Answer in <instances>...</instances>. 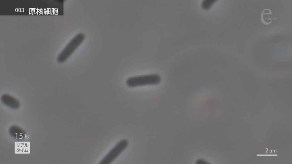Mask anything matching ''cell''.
<instances>
[{
	"label": "cell",
	"instance_id": "1",
	"mask_svg": "<svg viewBox=\"0 0 292 164\" xmlns=\"http://www.w3.org/2000/svg\"><path fill=\"white\" fill-rule=\"evenodd\" d=\"M161 79L157 74H151L133 77L128 78L126 81L127 85L134 87L147 85H156L159 83Z\"/></svg>",
	"mask_w": 292,
	"mask_h": 164
},
{
	"label": "cell",
	"instance_id": "2",
	"mask_svg": "<svg viewBox=\"0 0 292 164\" xmlns=\"http://www.w3.org/2000/svg\"><path fill=\"white\" fill-rule=\"evenodd\" d=\"M84 35L79 33L74 36L68 43L58 56V62H64L74 52L84 38Z\"/></svg>",
	"mask_w": 292,
	"mask_h": 164
},
{
	"label": "cell",
	"instance_id": "3",
	"mask_svg": "<svg viewBox=\"0 0 292 164\" xmlns=\"http://www.w3.org/2000/svg\"><path fill=\"white\" fill-rule=\"evenodd\" d=\"M128 144V142L126 140L120 141L101 160L100 163H110L125 149Z\"/></svg>",
	"mask_w": 292,
	"mask_h": 164
},
{
	"label": "cell",
	"instance_id": "4",
	"mask_svg": "<svg viewBox=\"0 0 292 164\" xmlns=\"http://www.w3.org/2000/svg\"><path fill=\"white\" fill-rule=\"evenodd\" d=\"M1 99L4 104L12 108L17 109L19 106V102L16 99L8 94L3 95Z\"/></svg>",
	"mask_w": 292,
	"mask_h": 164
},
{
	"label": "cell",
	"instance_id": "5",
	"mask_svg": "<svg viewBox=\"0 0 292 164\" xmlns=\"http://www.w3.org/2000/svg\"><path fill=\"white\" fill-rule=\"evenodd\" d=\"M9 133L14 138L18 140H22L27 136L26 132L20 128L15 126H11L9 129Z\"/></svg>",
	"mask_w": 292,
	"mask_h": 164
},
{
	"label": "cell",
	"instance_id": "6",
	"mask_svg": "<svg viewBox=\"0 0 292 164\" xmlns=\"http://www.w3.org/2000/svg\"><path fill=\"white\" fill-rule=\"evenodd\" d=\"M272 14L271 10L269 9H265L262 12L261 15V19L263 23L265 24H268L272 21L269 17Z\"/></svg>",
	"mask_w": 292,
	"mask_h": 164
}]
</instances>
